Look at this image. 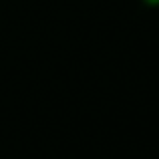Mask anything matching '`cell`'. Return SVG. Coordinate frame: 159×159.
Returning <instances> with one entry per match:
<instances>
[{"label":"cell","mask_w":159,"mask_h":159,"mask_svg":"<svg viewBox=\"0 0 159 159\" xmlns=\"http://www.w3.org/2000/svg\"><path fill=\"white\" fill-rule=\"evenodd\" d=\"M143 4H147V6H151V8H155V6H159V0H141Z\"/></svg>","instance_id":"1"}]
</instances>
